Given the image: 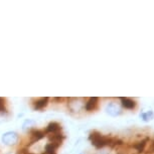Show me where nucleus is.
Segmentation results:
<instances>
[{
  "label": "nucleus",
  "instance_id": "nucleus-1",
  "mask_svg": "<svg viewBox=\"0 0 154 154\" xmlns=\"http://www.w3.org/2000/svg\"><path fill=\"white\" fill-rule=\"evenodd\" d=\"M90 140L92 141V144H93L95 147L97 148H103L106 145H111V143H113L114 141L108 137H105V136H102L98 132H93L91 135H90Z\"/></svg>",
  "mask_w": 154,
  "mask_h": 154
},
{
  "label": "nucleus",
  "instance_id": "nucleus-2",
  "mask_svg": "<svg viewBox=\"0 0 154 154\" xmlns=\"http://www.w3.org/2000/svg\"><path fill=\"white\" fill-rule=\"evenodd\" d=\"M18 135L15 132H6L2 136V141L6 145H14L18 141Z\"/></svg>",
  "mask_w": 154,
  "mask_h": 154
},
{
  "label": "nucleus",
  "instance_id": "nucleus-3",
  "mask_svg": "<svg viewBox=\"0 0 154 154\" xmlns=\"http://www.w3.org/2000/svg\"><path fill=\"white\" fill-rule=\"evenodd\" d=\"M106 112L110 116L116 117L121 114V109H120V107L118 106L117 104H115V103H109L106 107Z\"/></svg>",
  "mask_w": 154,
  "mask_h": 154
},
{
  "label": "nucleus",
  "instance_id": "nucleus-4",
  "mask_svg": "<svg viewBox=\"0 0 154 154\" xmlns=\"http://www.w3.org/2000/svg\"><path fill=\"white\" fill-rule=\"evenodd\" d=\"M98 106V98L92 97L89 99V101L86 103V110L87 111H93Z\"/></svg>",
  "mask_w": 154,
  "mask_h": 154
},
{
  "label": "nucleus",
  "instance_id": "nucleus-5",
  "mask_svg": "<svg viewBox=\"0 0 154 154\" xmlns=\"http://www.w3.org/2000/svg\"><path fill=\"white\" fill-rule=\"evenodd\" d=\"M121 103H122V106L124 108H126V109H134L135 106H136V103L135 101H133V100H131L129 98H121Z\"/></svg>",
  "mask_w": 154,
  "mask_h": 154
},
{
  "label": "nucleus",
  "instance_id": "nucleus-6",
  "mask_svg": "<svg viewBox=\"0 0 154 154\" xmlns=\"http://www.w3.org/2000/svg\"><path fill=\"white\" fill-rule=\"evenodd\" d=\"M60 130H61L60 124H58V123H55V122L50 123V124H48V126L47 127V132L53 133V134H55V133H58Z\"/></svg>",
  "mask_w": 154,
  "mask_h": 154
},
{
  "label": "nucleus",
  "instance_id": "nucleus-7",
  "mask_svg": "<svg viewBox=\"0 0 154 154\" xmlns=\"http://www.w3.org/2000/svg\"><path fill=\"white\" fill-rule=\"evenodd\" d=\"M47 102H48V98H42L39 100H37L34 104V109L35 110H40V109H43L45 106L47 105Z\"/></svg>",
  "mask_w": 154,
  "mask_h": 154
},
{
  "label": "nucleus",
  "instance_id": "nucleus-8",
  "mask_svg": "<svg viewBox=\"0 0 154 154\" xmlns=\"http://www.w3.org/2000/svg\"><path fill=\"white\" fill-rule=\"evenodd\" d=\"M147 142H148V138H145V139H143V140H141V141H139V142L136 143V144L134 145V147L136 148V150H137L138 152L141 153L144 151Z\"/></svg>",
  "mask_w": 154,
  "mask_h": 154
},
{
  "label": "nucleus",
  "instance_id": "nucleus-9",
  "mask_svg": "<svg viewBox=\"0 0 154 154\" xmlns=\"http://www.w3.org/2000/svg\"><path fill=\"white\" fill-rule=\"evenodd\" d=\"M32 141L31 142L33 143V142H35V141H37V140H39V139H42V138L43 137V136H45V133L43 132H42V131H34V132L32 133ZM31 143V144H32Z\"/></svg>",
  "mask_w": 154,
  "mask_h": 154
},
{
  "label": "nucleus",
  "instance_id": "nucleus-10",
  "mask_svg": "<svg viewBox=\"0 0 154 154\" xmlns=\"http://www.w3.org/2000/svg\"><path fill=\"white\" fill-rule=\"evenodd\" d=\"M141 117L143 118V120H144V121L147 122V121H149V120L153 119L154 114H153L152 111H148L146 113H142V114H141Z\"/></svg>",
  "mask_w": 154,
  "mask_h": 154
},
{
  "label": "nucleus",
  "instance_id": "nucleus-11",
  "mask_svg": "<svg viewBox=\"0 0 154 154\" xmlns=\"http://www.w3.org/2000/svg\"><path fill=\"white\" fill-rule=\"evenodd\" d=\"M35 123L33 120L31 119H28L26 120L24 123H23V129H27V128H30V127H33V125H34Z\"/></svg>",
  "mask_w": 154,
  "mask_h": 154
},
{
  "label": "nucleus",
  "instance_id": "nucleus-12",
  "mask_svg": "<svg viewBox=\"0 0 154 154\" xmlns=\"http://www.w3.org/2000/svg\"><path fill=\"white\" fill-rule=\"evenodd\" d=\"M148 152H149V153H153L154 152V140L151 141L150 146H149V148H148Z\"/></svg>",
  "mask_w": 154,
  "mask_h": 154
},
{
  "label": "nucleus",
  "instance_id": "nucleus-13",
  "mask_svg": "<svg viewBox=\"0 0 154 154\" xmlns=\"http://www.w3.org/2000/svg\"><path fill=\"white\" fill-rule=\"evenodd\" d=\"M1 111H4V102H3V99L0 98V112Z\"/></svg>",
  "mask_w": 154,
  "mask_h": 154
},
{
  "label": "nucleus",
  "instance_id": "nucleus-14",
  "mask_svg": "<svg viewBox=\"0 0 154 154\" xmlns=\"http://www.w3.org/2000/svg\"><path fill=\"white\" fill-rule=\"evenodd\" d=\"M45 154H48V153H45Z\"/></svg>",
  "mask_w": 154,
  "mask_h": 154
}]
</instances>
